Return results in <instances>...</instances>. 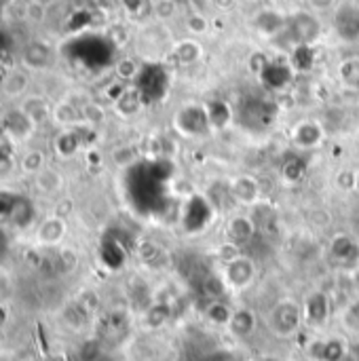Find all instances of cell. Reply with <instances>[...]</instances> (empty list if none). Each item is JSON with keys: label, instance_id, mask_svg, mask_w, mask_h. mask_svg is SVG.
I'll list each match as a JSON object with an SVG mask.
<instances>
[{"label": "cell", "instance_id": "5b68a950", "mask_svg": "<svg viewBox=\"0 0 359 361\" xmlns=\"http://www.w3.org/2000/svg\"><path fill=\"white\" fill-rule=\"evenodd\" d=\"M288 34L292 36V40H296L298 44H311L317 36H320V21L315 15L311 13H296L288 19Z\"/></svg>", "mask_w": 359, "mask_h": 361}, {"label": "cell", "instance_id": "ffe728a7", "mask_svg": "<svg viewBox=\"0 0 359 361\" xmlns=\"http://www.w3.org/2000/svg\"><path fill=\"white\" fill-rule=\"evenodd\" d=\"M199 55H201V47L195 40H184L176 47V57L180 59V63H193L199 59Z\"/></svg>", "mask_w": 359, "mask_h": 361}, {"label": "cell", "instance_id": "484cf974", "mask_svg": "<svg viewBox=\"0 0 359 361\" xmlns=\"http://www.w3.org/2000/svg\"><path fill=\"white\" fill-rule=\"evenodd\" d=\"M345 361H359V341L349 345V351H347V360Z\"/></svg>", "mask_w": 359, "mask_h": 361}, {"label": "cell", "instance_id": "3957f363", "mask_svg": "<svg viewBox=\"0 0 359 361\" xmlns=\"http://www.w3.org/2000/svg\"><path fill=\"white\" fill-rule=\"evenodd\" d=\"M222 279L229 288L233 290H245L248 286H252V281L256 279V264L252 258L248 256H237L235 260L222 264Z\"/></svg>", "mask_w": 359, "mask_h": 361}, {"label": "cell", "instance_id": "7c38bea8", "mask_svg": "<svg viewBox=\"0 0 359 361\" xmlns=\"http://www.w3.org/2000/svg\"><path fill=\"white\" fill-rule=\"evenodd\" d=\"M66 235V224L61 218H47L40 228H38V241L44 245H55L63 239Z\"/></svg>", "mask_w": 359, "mask_h": 361}, {"label": "cell", "instance_id": "44dd1931", "mask_svg": "<svg viewBox=\"0 0 359 361\" xmlns=\"http://www.w3.org/2000/svg\"><path fill=\"white\" fill-rule=\"evenodd\" d=\"M23 112H25V114L30 116V121L36 125V123H40V121L47 118V104H44L42 99H38V97H32V99L25 102Z\"/></svg>", "mask_w": 359, "mask_h": 361}, {"label": "cell", "instance_id": "cb8c5ba5", "mask_svg": "<svg viewBox=\"0 0 359 361\" xmlns=\"http://www.w3.org/2000/svg\"><path fill=\"white\" fill-rule=\"evenodd\" d=\"M186 27L190 30V32H195V34H201V32H205L207 30V21H205V17L203 15H190L188 19H186Z\"/></svg>", "mask_w": 359, "mask_h": 361}, {"label": "cell", "instance_id": "277c9868", "mask_svg": "<svg viewBox=\"0 0 359 361\" xmlns=\"http://www.w3.org/2000/svg\"><path fill=\"white\" fill-rule=\"evenodd\" d=\"M334 30L341 40L358 42L359 40V6L345 2L334 13Z\"/></svg>", "mask_w": 359, "mask_h": 361}, {"label": "cell", "instance_id": "9a60e30c", "mask_svg": "<svg viewBox=\"0 0 359 361\" xmlns=\"http://www.w3.org/2000/svg\"><path fill=\"white\" fill-rule=\"evenodd\" d=\"M205 317L214 326H226L229 328L231 317H233V311L229 309V305L222 302V298H218V300H209L205 305Z\"/></svg>", "mask_w": 359, "mask_h": 361}, {"label": "cell", "instance_id": "6da1fadb", "mask_svg": "<svg viewBox=\"0 0 359 361\" xmlns=\"http://www.w3.org/2000/svg\"><path fill=\"white\" fill-rule=\"evenodd\" d=\"M36 216L34 203L19 195V192H8L0 190V228L4 231L6 226L11 228H25Z\"/></svg>", "mask_w": 359, "mask_h": 361}, {"label": "cell", "instance_id": "ba28073f", "mask_svg": "<svg viewBox=\"0 0 359 361\" xmlns=\"http://www.w3.org/2000/svg\"><path fill=\"white\" fill-rule=\"evenodd\" d=\"M349 351V343L345 338H328V341H317L313 347L311 355L315 361H345Z\"/></svg>", "mask_w": 359, "mask_h": 361}, {"label": "cell", "instance_id": "7a4b0ae2", "mask_svg": "<svg viewBox=\"0 0 359 361\" xmlns=\"http://www.w3.org/2000/svg\"><path fill=\"white\" fill-rule=\"evenodd\" d=\"M305 322V313H303V307L292 300V298H284L279 300L271 313H269V326H271V332L279 338H290L294 336L300 326Z\"/></svg>", "mask_w": 359, "mask_h": 361}, {"label": "cell", "instance_id": "d4e9b609", "mask_svg": "<svg viewBox=\"0 0 359 361\" xmlns=\"http://www.w3.org/2000/svg\"><path fill=\"white\" fill-rule=\"evenodd\" d=\"M6 252H8V237H6V233L0 228V262L4 260Z\"/></svg>", "mask_w": 359, "mask_h": 361}, {"label": "cell", "instance_id": "83f0119b", "mask_svg": "<svg viewBox=\"0 0 359 361\" xmlns=\"http://www.w3.org/2000/svg\"><path fill=\"white\" fill-rule=\"evenodd\" d=\"M178 2H190V0H178Z\"/></svg>", "mask_w": 359, "mask_h": 361}, {"label": "cell", "instance_id": "603a6c76", "mask_svg": "<svg viewBox=\"0 0 359 361\" xmlns=\"http://www.w3.org/2000/svg\"><path fill=\"white\" fill-rule=\"evenodd\" d=\"M23 87H25V76L19 74V72L11 74V76L6 78V82H4V91H6V93H21Z\"/></svg>", "mask_w": 359, "mask_h": 361}, {"label": "cell", "instance_id": "7402d4cb", "mask_svg": "<svg viewBox=\"0 0 359 361\" xmlns=\"http://www.w3.org/2000/svg\"><path fill=\"white\" fill-rule=\"evenodd\" d=\"M42 167H44V159L40 152L32 150L23 157V169L25 171H42Z\"/></svg>", "mask_w": 359, "mask_h": 361}, {"label": "cell", "instance_id": "30bf717a", "mask_svg": "<svg viewBox=\"0 0 359 361\" xmlns=\"http://www.w3.org/2000/svg\"><path fill=\"white\" fill-rule=\"evenodd\" d=\"M332 256L343 267H353L359 262V245L347 235H341L332 241Z\"/></svg>", "mask_w": 359, "mask_h": 361}, {"label": "cell", "instance_id": "d6986e66", "mask_svg": "<svg viewBox=\"0 0 359 361\" xmlns=\"http://www.w3.org/2000/svg\"><path fill=\"white\" fill-rule=\"evenodd\" d=\"M341 322H343V328H345L347 332L359 336V300H351V302L343 309Z\"/></svg>", "mask_w": 359, "mask_h": 361}, {"label": "cell", "instance_id": "2e32d148", "mask_svg": "<svg viewBox=\"0 0 359 361\" xmlns=\"http://www.w3.org/2000/svg\"><path fill=\"white\" fill-rule=\"evenodd\" d=\"M49 57H51V51L42 42H30L23 51V61L30 68H44L49 63Z\"/></svg>", "mask_w": 359, "mask_h": 361}, {"label": "cell", "instance_id": "ac0fdd59", "mask_svg": "<svg viewBox=\"0 0 359 361\" xmlns=\"http://www.w3.org/2000/svg\"><path fill=\"white\" fill-rule=\"evenodd\" d=\"M169 317H171V309H169V305H165V302H154V305H150V307L146 309V315H144V319H146V324H148L150 328H161V326H165V324L169 322Z\"/></svg>", "mask_w": 359, "mask_h": 361}, {"label": "cell", "instance_id": "4fadbf2b", "mask_svg": "<svg viewBox=\"0 0 359 361\" xmlns=\"http://www.w3.org/2000/svg\"><path fill=\"white\" fill-rule=\"evenodd\" d=\"M256 27L262 32V34H277L281 30L288 27V19L279 13V11H262L256 19H254Z\"/></svg>", "mask_w": 359, "mask_h": 361}, {"label": "cell", "instance_id": "9c48e42d", "mask_svg": "<svg viewBox=\"0 0 359 361\" xmlns=\"http://www.w3.org/2000/svg\"><path fill=\"white\" fill-rule=\"evenodd\" d=\"M256 231H258V226L254 224L252 216H235V218H231L229 224H226L229 241L237 243L239 247L245 245V243H250V241L254 239Z\"/></svg>", "mask_w": 359, "mask_h": 361}, {"label": "cell", "instance_id": "4316f807", "mask_svg": "<svg viewBox=\"0 0 359 361\" xmlns=\"http://www.w3.org/2000/svg\"><path fill=\"white\" fill-rule=\"evenodd\" d=\"M125 2V6L129 8V11H138L142 4H144V0H123Z\"/></svg>", "mask_w": 359, "mask_h": 361}, {"label": "cell", "instance_id": "e0dca14e", "mask_svg": "<svg viewBox=\"0 0 359 361\" xmlns=\"http://www.w3.org/2000/svg\"><path fill=\"white\" fill-rule=\"evenodd\" d=\"M6 125H8V131L15 140H25L30 135V129H32V121L30 116L21 110V112H8L6 116Z\"/></svg>", "mask_w": 359, "mask_h": 361}, {"label": "cell", "instance_id": "8992f818", "mask_svg": "<svg viewBox=\"0 0 359 361\" xmlns=\"http://www.w3.org/2000/svg\"><path fill=\"white\" fill-rule=\"evenodd\" d=\"M231 197L241 205H256L260 201V188L258 182L252 176H237L231 182Z\"/></svg>", "mask_w": 359, "mask_h": 361}, {"label": "cell", "instance_id": "52a82bcc", "mask_svg": "<svg viewBox=\"0 0 359 361\" xmlns=\"http://www.w3.org/2000/svg\"><path fill=\"white\" fill-rule=\"evenodd\" d=\"M303 313H305V322L311 324V326H324L328 322V315H330V300L324 292H313L305 307H303Z\"/></svg>", "mask_w": 359, "mask_h": 361}, {"label": "cell", "instance_id": "8fae6325", "mask_svg": "<svg viewBox=\"0 0 359 361\" xmlns=\"http://www.w3.org/2000/svg\"><path fill=\"white\" fill-rule=\"evenodd\" d=\"M256 326H258L256 315H254L250 309H237V311H233L229 330H231L237 338H248V336L254 334Z\"/></svg>", "mask_w": 359, "mask_h": 361}, {"label": "cell", "instance_id": "5bb4252c", "mask_svg": "<svg viewBox=\"0 0 359 361\" xmlns=\"http://www.w3.org/2000/svg\"><path fill=\"white\" fill-rule=\"evenodd\" d=\"M294 142L303 148H311L317 146L322 142V127L315 123H300L294 129Z\"/></svg>", "mask_w": 359, "mask_h": 361}]
</instances>
